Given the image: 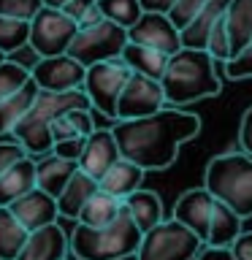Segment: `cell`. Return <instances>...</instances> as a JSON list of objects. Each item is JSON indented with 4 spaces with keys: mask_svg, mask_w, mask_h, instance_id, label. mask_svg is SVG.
Returning <instances> with one entry per match:
<instances>
[{
    "mask_svg": "<svg viewBox=\"0 0 252 260\" xmlns=\"http://www.w3.org/2000/svg\"><path fill=\"white\" fill-rule=\"evenodd\" d=\"M130 71L122 57H111V60H101L87 65V76H84V89L89 109L101 111L103 117H109L111 122L117 119V101L119 92L125 87V81L130 79Z\"/></svg>",
    "mask_w": 252,
    "mask_h": 260,
    "instance_id": "obj_7",
    "label": "cell"
},
{
    "mask_svg": "<svg viewBox=\"0 0 252 260\" xmlns=\"http://www.w3.org/2000/svg\"><path fill=\"white\" fill-rule=\"evenodd\" d=\"M203 3H206V0H174L171 8H168V19L174 22L179 30H182L184 24L203 8Z\"/></svg>",
    "mask_w": 252,
    "mask_h": 260,
    "instance_id": "obj_35",
    "label": "cell"
},
{
    "mask_svg": "<svg viewBox=\"0 0 252 260\" xmlns=\"http://www.w3.org/2000/svg\"><path fill=\"white\" fill-rule=\"evenodd\" d=\"M84 138H87V136H76V138H62V141H54V144H52V152L57 154V157H65V160H79L81 146H84Z\"/></svg>",
    "mask_w": 252,
    "mask_h": 260,
    "instance_id": "obj_37",
    "label": "cell"
},
{
    "mask_svg": "<svg viewBox=\"0 0 252 260\" xmlns=\"http://www.w3.org/2000/svg\"><path fill=\"white\" fill-rule=\"evenodd\" d=\"M41 6H44V0H0V16L30 22L38 14Z\"/></svg>",
    "mask_w": 252,
    "mask_h": 260,
    "instance_id": "obj_34",
    "label": "cell"
},
{
    "mask_svg": "<svg viewBox=\"0 0 252 260\" xmlns=\"http://www.w3.org/2000/svg\"><path fill=\"white\" fill-rule=\"evenodd\" d=\"M36 95H38V84L33 79H27L16 92H11L8 98L0 101V136L11 133L16 122L27 114V109L33 106V101H36Z\"/></svg>",
    "mask_w": 252,
    "mask_h": 260,
    "instance_id": "obj_26",
    "label": "cell"
},
{
    "mask_svg": "<svg viewBox=\"0 0 252 260\" xmlns=\"http://www.w3.org/2000/svg\"><path fill=\"white\" fill-rule=\"evenodd\" d=\"M68 236L57 222H49L44 228L27 233V241L16 260H65L68 257Z\"/></svg>",
    "mask_w": 252,
    "mask_h": 260,
    "instance_id": "obj_16",
    "label": "cell"
},
{
    "mask_svg": "<svg viewBox=\"0 0 252 260\" xmlns=\"http://www.w3.org/2000/svg\"><path fill=\"white\" fill-rule=\"evenodd\" d=\"M241 222L244 219L231 206H225L223 201L214 198V209H211L209 233H206V244L203 247H231L233 239L241 233Z\"/></svg>",
    "mask_w": 252,
    "mask_h": 260,
    "instance_id": "obj_23",
    "label": "cell"
},
{
    "mask_svg": "<svg viewBox=\"0 0 252 260\" xmlns=\"http://www.w3.org/2000/svg\"><path fill=\"white\" fill-rule=\"evenodd\" d=\"M27 36H30V22L0 16V54L3 57H8L22 46H27Z\"/></svg>",
    "mask_w": 252,
    "mask_h": 260,
    "instance_id": "obj_30",
    "label": "cell"
},
{
    "mask_svg": "<svg viewBox=\"0 0 252 260\" xmlns=\"http://www.w3.org/2000/svg\"><path fill=\"white\" fill-rule=\"evenodd\" d=\"M122 206H125V211L130 214V219L136 222V228L141 233H146L149 228H154L163 219V201L158 192L152 190H133L130 195H125L122 198Z\"/></svg>",
    "mask_w": 252,
    "mask_h": 260,
    "instance_id": "obj_21",
    "label": "cell"
},
{
    "mask_svg": "<svg viewBox=\"0 0 252 260\" xmlns=\"http://www.w3.org/2000/svg\"><path fill=\"white\" fill-rule=\"evenodd\" d=\"M27 79H30V68L14 62L11 57H3V60H0V101L8 98L11 92H16Z\"/></svg>",
    "mask_w": 252,
    "mask_h": 260,
    "instance_id": "obj_31",
    "label": "cell"
},
{
    "mask_svg": "<svg viewBox=\"0 0 252 260\" xmlns=\"http://www.w3.org/2000/svg\"><path fill=\"white\" fill-rule=\"evenodd\" d=\"M225 30L231 38V57L252 38V0H231L225 11Z\"/></svg>",
    "mask_w": 252,
    "mask_h": 260,
    "instance_id": "obj_25",
    "label": "cell"
},
{
    "mask_svg": "<svg viewBox=\"0 0 252 260\" xmlns=\"http://www.w3.org/2000/svg\"><path fill=\"white\" fill-rule=\"evenodd\" d=\"M103 19H106V16H103V11H101V8H98V3H95L92 8H87V14H81V19H79L76 24H79V30H81V27H92V24L103 22Z\"/></svg>",
    "mask_w": 252,
    "mask_h": 260,
    "instance_id": "obj_43",
    "label": "cell"
},
{
    "mask_svg": "<svg viewBox=\"0 0 252 260\" xmlns=\"http://www.w3.org/2000/svg\"><path fill=\"white\" fill-rule=\"evenodd\" d=\"M76 160H65V157H57L54 152L49 154H41L36 160V187L38 190L49 192L52 198L62 192V187L68 184V179L73 176L76 171Z\"/></svg>",
    "mask_w": 252,
    "mask_h": 260,
    "instance_id": "obj_20",
    "label": "cell"
},
{
    "mask_svg": "<svg viewBox=\"0 0 252 260\" xmlns=\"http://www.w3.org/2000/svg\"><path fill=\"white\" fill-rule=\"evenodd\" d=\"M98 8L103 11V16L109 22H117L119 27H130L138 22V16L144 14L141 0H98Z\"/></svg>",
    "mask_w": 252,
    "mask_h": 260,
    "instance_id": "obj_29",
    "label": "cell"
},
{
    "mask_svg": "<svg viewBox=\"0 0 252 260\" xmlns=\"http://www.w3.org/2000/svg\"><path fill=\"white\" fill-rule=\"evenodd\" d=\"M138 241H141V231L130 219L125 206L114 222L103 228L76 225V231L68 236L71 255L79 260H114L119 255H130L138 249Z\"/></svg>",
    "mask_w": 252,
    "mask_h": 260,
    "instance_id": "obj_5",
    "label": "cell"
},
{
    "mask_svg": "<svg viewBox=\"0 0 252 260\" xmlns=\"http://www.w3.org/2000/svg\"><path fill=\"white\" fill-rule=\"evenodd\" d=\"M101 190L98 187V179H92L84 171H73V176L68 179V184L62 187V192L57 195V211L65 219H76L79 211L84 209V203L92 198V195Z\"/></svg>",
    "mask_w": 252,
    "mask_h": 260,
    "instance_id": "obj_19",
    "label": "cell"
},
{
    "mask_svg": "<svg viewBox=\"0 0 252 260\" xmlns=\"http://www.w3.org/2000/svg\"><path fill=\"white\" fill-rule=\"evenodd\" d=\"M27 233L8 206H0V260H16L27 241Z\"/></svg>",
    "mask_w": 252,
    "mask_h": 260,
    "instance_id": "obj_28",
    "label": "cell"
},
{
    "mask_svg": "<svg viewBox=\"0 0 252 260\" xmlns=\"http://www.w3.org/2000/svg\"><path fill=\"white\" fill-rule=\"evenodd\" d=\"M144 174H146V171L141 166H136L133 160L117 157L109 168H106V174L98 179V187H101L103 192H109V195H114V198L122 201L125 195H130L133 190L141 187Z\"/></svg>",
    "mask_w": 252,
    "mask_h": 260,
    "instance_id": "obj_18",
    "label": "cell"
},
{
    "mask_svg": "<svg viewBox=\"0 0 252 260\" xmlns=\"http://www.w3.org/2000/svg\"><path fill=\"white\" fill-rule=\"evenodd\" d=\"M79 24L65 16L60 8H49L41 6L38 14L30 19V36L27 44L38 57H54V54H65V49L76 36Z\"/></svg>",
    "mask_w": 252,
    "mask_h": 260,
    "instance_id": "obj_9",
    "label": "cell"
},
{
    "mask_svg": "<svg viewBox=\"0 0 252 260\" xmlns=\"http://www.w3.org/2000/svg\"><path fill=\"white\" fill-rule=\"evenodd\" d=\"M117 157H122V154H119V146H117V138H114L111 127H103V130L95 127L84 138V146H81L76 166H79V171H84L92 179H101L106 174V168Z\"/></svg>",
    "mask_w": 252,
    "mask_h": 260,
    "instance_id": "obj_13",
    "label": "cell"
},
{
    "mask_svg": "<svg viewBox=\"0 0 252 260\" xmlns=\"http://www.w3.org/2000/svg\"><path fill=\"white\" fill-rule=\"evenodd\" d=\"M174 0H141V8L144 11H160V14H168V8Z\"/></svg>",
    "mask_w": 252,
    "mask_h": 260,
    "instance_id": "obj_44",
    "label": "cell"
},
{
    "mask_svg": "<svg viewBox=\"0 0 252 260\" xmlns=\"http://www.w3.org/2000/svg\"><path fill=\"white\" fill-rule=\"evenodd\" d=\"M65 117H68V122L79 130L81 136H89L95 130V122H92L89 109H71V111H65Z\"/></svg>",
    "mask_w": 252,
    "mask_h": 260,
    "instance_id": "obj_38",
    "label": "cell"
},
{
    "mask_svg": "<svg viewBox=\"0 0 252 260\" xmlns=\"http://www.w3.org/2000/svg\"><path fill=\"white\" fill-rule=\"evenodd\" d=\"M206 52L214 57L217 62H225V60H231V38H228V30H225V19H219L214 27L209 30V36H206Z\"/></svg>",
    "mask_w": 252,
    "mask_h": 260,
    "instance_id": "obj_32",
    "label": "cell"
},
{
    "mask_svg": "<svg viewBox=\"0 0 252 260\" xmlns=\"http://www.w3.org/2000/svg\"><path fill=\"white\" fill-rule=\"evenodd\" d=\"M166 106V95H163L160 79H149L141 73H130L117 101V119H138L149 117V114L160 111Z\"/></svg>",
    "mask_w": 252,
    "mask_h": 260,
    "instance_id": "obj_10",
    "label": "cell"
},
{
    "mask_svg": "<svg viewBox=\"0 0 252 260\" xmlns=\"http://www.w3.org/2000/svg\"><path fill=\"white\" fill-rule=\"evenodd\" d=\"M225 73L228 79L233 81H244V79H252V38L247 41V46L241 52H236L231 60H225Z\"/></svg>",
    "mask_w": 252,
    "mask_h": 260,
    "instance_id": "obj_33",
    "label": "cell"
},
{
    "mask_svg": "<svg viewBox=\"0 0 252 260\" xmlns=\"http://www.w3.org/2000/svg\"><path fill=\"white\" fill-rule=\"evenodd\" d=\"M203 241L174 217H163L154 228L141 233L138 260H195Z\"/></svg>",
    "mask_w": 252,
    "mask_h": 260,
    "instance_id": "obj_6",
    "label": "cell"
},
{
    "mask_svg": "<svg viewBox=\"0 0 252 260\" xmlns=\"http://www.w3.org/2000/svg\"><path fill=\"white\" fill-rule=\"evenodd\" d=\"M87 76V68L71 54H54V57H38L30 68V79L38 84V89L46 92H68L81 89Z\"/></svg>",
    "mask_w": 252,
    "mask_h": 260,
    "instance_id": "obj_11",
    "label": "cell"
},
{
    "mask_svg": "<svg viewBox=\"0 0 252 260\" xmlns=\"http://www.w3.org/2000/svg\"><path fill=\"white\" fill-rule=\"evenodd\" d=\"M36 187V160L22 157L19 162H14L6 174H0V206L14 203L19 195L30 192Z\"/></svg>",
    "mask_w": 252,
    "mask_h": 260,
    "instance_id": "obj_22",
    "label": "cell"
},
{
    "mask_svg": "<svg viewBox=\"0 0 252 260\" xmlns=\"http://www.w3.org/2000/svg\"><path fill=\"white\" fill-rule=\"evenodd\" d=\"M98 3V0H68L60 11L65 14V16H71L73 22H79L81 19V14H87V8H92Z\"/></svg>",
    "mask_w": 252,
    "mask_h": 260,
    "instance_id": "obj_41",
    "label": "cell"
},
{
    "mask_svg": "<svg viewBox=\"0 0 252 260\" xmlns=\"http://www.w3.org/2000/svg\"><path fill=\"white\" fill-rule=\"evenodd\" d=\"M71 109H89L84 89H68V92L38 89V95L27 109V114L11 130L14 141H19L30 157L49 154L52 152V122Z\"/></svg>",
    "mask_w": 252,
    "mask_h": 260,
    "instance_id": "obj_3",
    "label": "cell"
},
{
    "mask_svg": "<svg viewBox=\"0 0 252 260\" xmlns=\"http://www.w3.org/2000/svg\"><path fill=\"white\" fill-rule=\"evenodd\" d=\"M114 260H138L136 252H130V255H119V257H114Z\"/></svg>",
    "mask_w": 252,
    "mask_h": 260,
    "instance_id": "obj_46",
    "label": "cell"
},
{
    "mask_svg": "<svg viewBox=\"0 0 252 260\" xmlns=\"http://www.w3.org/2000/svg\"><path fill=\"white\" fill-rule=\"evenodd\" d=\"M8 209L19 219V225L24 231H36V228H44L49 222H57V217H60L57 198H52L44 190H38V187H33L30 192H24L14 203H8Z\"/></svg>",
    "mask_w": 252,
    "mask_h": 260,
    "instance_id": "obj_14",
    "label": "cell"
},
{
    "mask_svg": "<svg viewBox=\"0 0 252 260\" xmlns=\"http://www.w3.org/2000/svg\"><path fill=\"white\" fill-rule=\"evenodd\" d=\"M231 6V0H206L203 8L193 16L190 22L179 30V38H182V46L190 49H203L206 46V36L209 30L214 27L219 19H225V11Z\"/></svg>",
    "mask_w": 252,
    "mask_h": 260,
    "instance_id": "obj_17",
    "label": "cell"
},
{
    "mask_svg": "<svg viewBox=\"0 0 252 260\" xmlns=\"http://www.w3.org/2000/svg\"><path fill=\"white\" fill-rule=\"evenodd\" d=\"M22 157H27V152H24V146L19 141H0V174H6Z\"/></svg>",
    "mask_w": 252,
    "mask_h": 260,
    "instance_id": "obj_36",
    "label": "cell"
},
{
    "mask_svg": "<svg viewBox=\"0 0 252 260\" xmlns=\"http://www.w3.org/2000/svg\"><path fill=\"white\" fill-rule=\"evenodd\" d=\"M211 209H214V195H211L206 187H195V190H187L184 195H179V201L174 206V219L187 225L203 244H206Z\"/></svg>",
    "mask_w": 252,
    "mask_h": 260,
    "instance_id": "obj_15",
    "label": "cell"
},
{
    "mask_svg": "<svg viewBox=\"0 0 252 260\" xmlns=\"http://www.w3.org/2000/svg\"><path fill=\"white\" fill-rule=\"evenodd\" d=\"M111 133L122 157L133 160L144 171H166L174 166L179 146L201 133V117L174 106H163L149 117L114 119Z\"/></svg>",
    "mask_w": 252,
    "mask_h": 260,
    "instance_id": "obj_1",
    "label": "cell"
},
{
    "mask_svg": "<svg viewBox=\"0 0 252 260\" xmlns=\"http://www.w3.org/2000/svg\"><path fill=\"white\" fill-rule=\"evenodd\" d=\"M195 260H236L231 247H201Z\"/></svg>",
    "mask_w": 252,
    "mask_h": 260,
    "instance_id": "obj_42",
    "label": "cell"
},
{
    "mask_svg": "<svg viewBox=\"0 0 252 260\" xmlns=\"http://www.w3.org/2000/svg\"><path fill=\"white\" fill-rule=\"evenodd\" d=\"M122 211V201L114 198V195L98 190L92 198L84 203V209L79 211L76 222L79 225H87V228H103L117 219V214Z\"/></svg>",
    "mask_w": 252,
    "mask_h": 260,
    "instance_id": "obj_27",
    "label": "cell"
},
{
    "mask_svg": "<svg viewBox=\"0 0 252 260\" xmlns=\"http://www.w3.org/2000/svg\"><path fill=\"white\" fill-rule=\"evenodd\" d=\"M119 57L125 60V65L133 73H141V76H149V79H160L168 65V54L158 52V49H149V46H141V44H133V41H128Z\"/></svg>",
    "mask_w": 252,
    "mask_h": 260,
    "instance_id": "obj_24",
    "label": "cell"
},
{
    "mask_svg": "<svg viewBox=\"0 0 252 260\" xmlns=\"http://www.w3.org/2000/svg\"><path fill=\"white\" fill-rule=\"evenodd\" d=\"M0 60H3V54H0Z\"/></svg>",
    "mask_w": 252,
    "mask_h": 260,
    "instance_id": "obj_47",
    "label": "cell"
},
{
    "mask_svg": "<svg viewBox=\"0 0 252 260\" xmlns=\"http://www.w3.org/2000/svg\"><path fill=\"white\" fill-rule=\"evenodd\" d=\"M203 187L231 206L241 219L252 217V154L247 152H225L214 154L206 162Z\"/></svg>",
    "mask_w": 252,
    "mask_h": 260,
    "instance_id": "obj_4",
    "label": "cell"
},
{
    "mask_svg": "<svg viewBox=\"0 0 252 260\" xmlns=\"http://www.w3.org/2000/svg\"><path fill=\"white\" fill-rule=\"evenodd\" d=\"M231 252H233V257L236 260H252V231L249 233H239L233 239V244H231Z\"/></svg>",
    "mask_w": 252,
    "mask_h": 260,
    "instance_id": "obj_40",
    "label": "cell"
},
{
    "mask_svg": "<svg viewBox=\"0 0 252 260\" xmlns=\"http://www.w3.org/2000/svg\"><path fill=\"white\" fill-rule=\"evenodd\" d=\"M128 41L158 49V52L168 54V57L182 49L179 27L168 19V14H160V11H144L138 16V22L128 27Z\"/></svg>",
    "mask_w": 252,
    "mask_h": 260,
    "instance_id": "obj_12",
    "label": "cell"
},
{
    "mask_svg": "<svg viewBox=\"0 0 252 260\" xmlns=\"http://www.w3.org/2000/svg\"><path fill=\"white\" fill-rule=\"evenodd\" d=\"M239 146H241V152L252 154V106L241 114V122H239Z\"/></svg>",
    "mask_w": 252,
    "mask_h": 260,
    "instance_id": "obj_39",
    "label": "cell"
},
{
    "mask_svg": "<svg viewBox=\"0 0 252 260\" xmlns=\"http://www.w3.org/2000/svg\"><path fill=\"white\" fill-rule=\"evenodd\" d=\"M166 106L184 109L223 92V81L217 76V60L206 49L182 46L168 57V65L160 76Z\"/></svg>",
    "mask_w": 252,
    "mask_h": 260,
    "instance_id": "obj_2",
    "label": "cell"
},
{
    "mask_svg": "<svg viewBox=\"0 0 252 260\" xmlns=\"http://www.w3.org/2000/svg\"><path fill=\"white\" fill-rule=\"evenodd\" d=\"M68 0H44V6H49V8H62Z\"/></svg>",
    "mask_w": 252,
    "mask_h": 260,
    "instance_id": "obj_45",
    "label": "cell"
},
{
    "mask_svg": "<svg viewBox=\"0 0 252 260\" xmlns=\"http://www.w3.org/2000/svg\"><path fill=\"white\" fill-rule=\"evenodd\" d=\"M128 44V30L119 27L117 22H98L92 27H81L76 30V36L65 49V54H71L73 60H79L81 65H92L101 60H111V57H119L122 49Z\"/></svg>",
    "mask_w": 252,
    "mask_h": 260,
    "instance_id": "obj_8",
    "label": "cell"
}]
</instances>
